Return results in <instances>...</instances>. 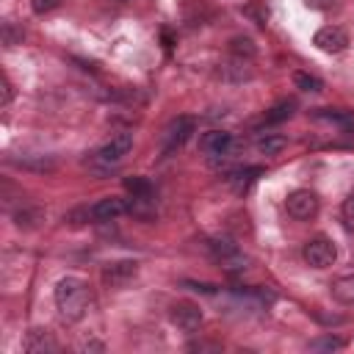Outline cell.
Listing matches in <instances>:
<instances>
[{"label":"cell","mask_w":354,"mask_h":354,"mask_svg":"<svg viewBox=\"0 0 354 354\" xmlns=\"http://www.w3.org/2000/svg\"><path fill=\"white\" fill-rule=\"evenodd\" d=\"M53 299H55L58 313H61L66 321H80V318L86 315L88 304H91V290H88V285H86L80 277H72V274H69V277H61V279H58Z\"/></svg>","instance_id":"1"},{"label":"cell","mask_w":354,"mask_h":354,"mask_svg":"<svg viewBox=\"0 0 354 354\" xmlns=\"http://www.w3.org/2000/svg\"><path fill=\"white\" fill-rule=\"evenodd\" d=\"M130 149H133V136H130V133H119V136H113L108 144H102V147L88 158V169L102 177V174H108Z\"/></svg>","instance_id":"2"},{"label":"cell","mask_w":354,"mask_h":354,"mask_svg":"<svg viewBox=\"0 0 354 354\" xmlns=\"http://www.w3.org/2000/svg\"><path fill=\"white\" fill-rule=\"evenodd\" d=\"M301 254H304V263L313 266V268H329V266L337 260V249H335V243H332L326 235L310 238V241L304 243Z\"/></svg>","instance_id":"3"},{"label":"cell","mask_w":354,"mask_h":354,"mask_svg":"<svg viewBox=\"0 0 354 354\" xmlns=\"http://www.w3.org/2000/svg\"><path fill=\"white\" fill-rule=\"evenodd\" d=\"M285 207H288V213H290L296 221H310V218H315V216H318L321 202H318V196H315L313 191L299 188V191H290V194H288Z\"/></svg>","instance_id":"4"},{"label":"cell","mask_w":354,"mask_h":354,"mask_svg":"<svg viewBox=\"0 0 354 354\" xmlns=\"http://www.w3.org/2000/svg\"><path fill=\"white\" fill-rule=\"evenodd\" d=\"M194 127H196V122H194L191 116H177V119H171V122L166 124V130H163V155L177 152V149L191 138Z\"/></svg>","instance_id":"5"},{"label":"cell","mask_w":354,"mask_h":354,"mask_svg":"<svg viewBox=\"0 0 354 354\" xmlns=\"http://www.w3.org/2000/svg\"><path fill=\"white\" fill-rule=\"evenodd\" d=\"M169 318H171V324H174L177 329H183V332H196V329L202 326V310H199L196 301H188V299L174 301L171 310H169Z\"/></svg>","instance_id":"6"},{"label":"cell","mask_w":354,"mask_h":354,"mask_svg":"<svg viewBox=\"0 0 354 354\" xmlns=\"http://www.w3.org/2000/svg\"><path fill=\"white\" fill-rule=\"evenodd\" d=\"M136 274H138V263H136V260H111V263H105L102 271H100L102 285H108V288H122V285H127Z\"/></svg>","instance_id":"7"},{"label":"cell","mask_w":354,"mask_h":354,"mask_svg":"<svg viewBox=\"0 0 354 354\" xmlns=\"http://www.w3.org/2000/svg\"><path fill=\"white\" fill-rule=\"evenodd\" d=\"M313 44H315L321 53L335 55V53H343V50L348 47V33H346L340 25H324L321 30H315Z\"/></svg>","instance_id":"8"},{"label":"cell","mask_w":354,"mask_h":354,"mask_svg":"<svg viewBox=\"0 0 354 354\" xmlns=\"http://www.w3.org/2000/svg\"><path fill=\"white\" fill-rule=\"evenodd\" d=\"M22 348H25L28 354H55L61 346H58V340L53 337V332H47V329H30V332L25 335Z\"/></svg>","instance_id":"9"},{"label":"cell","mask_w":354,"mask_h":354,"mask_svg":"<svg viewBox=\"0 0 354 354\" xmlns=\"http://www.w3.org/2000/svg\"><path fill=\"white\" fill-rule=\"evenodd\" d=\"M199 149L205 155H227L232 149V133H227V130H207L199 138Z\"/></svg>","instance_id":"10"},{"label":"cell","mask_w":354,"mask_h":354,"mask_svg":"<svg viewBox=\"0 0 354 354\" xmlns=\"http://www.w3.org/2000/svg\"><path fill=\"white\" fill-rule=\"evenodd\" d=\"M88 210H91V218H94V221H113V218H119L122 213H127V202L119 199V196H102V199L94 202Z\"/></svg>","instance_id":"11"},{"label":"cell","mask_w":354,"mask_h":354,"mask_svg":"<svg viewBox=\"0 0 354 354\" xmlns=\"http://www.w3.org/2000/svg\"><path fill=\"white\" fill-rule=\"evenodd\" d=\"M263 174V169L260 166H243V169H232L230 174H227V183H230V188L232 191H238V194H243L257 177Z\"/></svg>","instance_id":"12"},{"label":"cell","mask_w":354,"mask_h":354,"mask_svg":"<svg viewBox=\"0 0 354 354\" xmlns=\"http://www.w3.org/2000/svg\"><path fill=\"white\" fill-rule=\"evenodd\" d=\"M44 221V210L36 205H22L19 210H14V224L19 230H36Z\"/></svg>","instance_id":"13"},{"label":"cell","mask_w":354,"mask_h":354,"mask_svg":"<svg viewBox=\"0 0 354 354\" xmlns=\"http://www.w3.org/2000/svg\"><path fill=\"white\" fill-rule=\"evenodd\" d=\"M207 252L213 254V260H218V263H227L232 254H238L241 249H238V243L232 241V238H227V235H218V238H210L207 241Z\"/></svg>","instance_id":"14"},{"label":"cell","mask_w":354,"mask_h":354,"mask_svg":"<svg viewBox=\"0 0 354 354\" xmlns=\"http://www.w3.org/2000/svg\"><path fill=\"white\" fill-rule=\"evenodd\" d=\"M227 50H230L232 58H241V61H252L257 55V44L249 36H232L230 44H227Z\"/></svg>","instance_id":"15"},{"label":"cell","mask_w":354,"mask_h":354,"mask_svg":"<svg viewBox=\"0 0 354 354\" xmlns=\"http://www.w3.org/2000/svg\"><path fill=\"white\" fill-rule=\"evenodd\" d=\"M257 152L260 155H279L285 147H288V138L285 136H279V133H266V136H260L257 138Z\"/></svg>","instance_id":"16"},{"label":"cell","mask_w":354,"mask_h":354,"mask_svg":"<svg viewBox=\"0 0 354 354\" xmlns=\"http://www.w3.org/2000/svg\"><path fill=\"white\" fill-rule=\"evenodd\" d=\"M332 296H335L340 304H354V274L337 277V279L332 282Z\"/></svg>","instance_id":"17"},{"label":"cell","mask_w":354,"mask_h":354,"mask_svg":"<svg viewBox=\"0 0 354 354\" xmlns=\"http://www.w3.org/2000/svg\"><path fill=\"white\" fill-rule=\"evenodd\" d=\"M221 77H227V80H249V77H252L249 61L232 58L230 64H221Z\"/></svg>","instance_id":"18"},{"label":"cell","mask_w":354,"mask_h":354,"mask_svg":"<svg viewBox=\"0 0 354 354\" xmlns=\"http://www.w3.org/2000/svg\"><path fill=\"white\" fill-rule=\"evenodd\" d=\"M17 166H22V169H28V171H39V174H44V171H55L58 163H55L50 155H33V158H19Z\"/></svg>","instance_id":"19"},{"label":"cell","mask_w":354,"mask_h":354,"mask_svg":"<svg viewBox=\"0 0 354 354\" xmlns=\"http://www.w3.org/2000/svg\"><path fill=\"white\" fill-rule=\"evenodd\" d=\"M127 213L138 218H152L155 216V199L152 196H130L127 199Z\"/></svg>","instance_id":"20"},{"label":"cell","mask_w":354,"mask_h":354,"mask_svg":"<svg viewBox=\"0 0 354 354\" xmlns=\"http://www.w3.org/2000/svg\"><path fill=\"white\" fill-rule=\"evenodd\" d=\"M290 113H293V102H290V100H282V102H277L271 111L263 113L260 124H277V122H285Z\"/></svg>","instance_id":"21"},{"label":"cell","mask_w":354,"mask_h":354,"mask_svg":"<svg viewBox=\"0 0 354 354\" xmlns=\"http://www.w3.org/2000/svg\"><path fill=\"white\" fill-rule=\"evenodd\" d=\"M124 188H127V194H130V196H152V194H155L152 183H149L147 177H138V174L124 177Z\"/></svg>","instance_id":"22"},{"label":"cell","mask_w":354,"mask_h":354,"mask_svg":"<svg viewBox=\"0 0 354 354\" xmlns=\"http://www.w3.org/2000/svg\"><path fill=\"white\" fill-rule=\"evenodd\" d=\"M346 343H343V337H337V335H321V337H315V340H310V348L313 351H340Z\"/></svg>","instance_id":"23"},{"label":"cell","mask_w":354,"mask_h":354,"mask_svg":"<svg viewBox=\"0 0 354 354\" xmlns=\"http://www.w3.org/2000/svg\"><path fill=\"white\" fill-rule=\"evenodd\" d=\"M293 83H296L301 91H321V88H324L321 77H315V75H310V72H293Z\"/></svg>","instance_id":"24"},{"label":"cell","mask_w":354,"mask_h":354,"mask_svg":"<svg viewBox=\"0 0 354 354\" xmlns=\"http://www.w3.org/2000/svg\"><path fill=\"white\" fill-rule=\"evenodd\" d=\"M0 33H3V44H6V47H14V44L22 41V30H19L14 22H3V30H0Z\"/></svg>","instance_id":"25"},{"label":"cell","mask_w":354,"mask_h":354,"mask_svg":"<svg viewBox=\"0 0 354 354\" xmlns=\"http://www.w3.org/2000/svg\"><path fill=\"white\" fill-rule=\"evenodd\" d=\"M61 6V0H30V8L36 11V14H50V11H55Z\"/></svg>","instance_id":"26"},{"label":"cell","mask_w":354,"mask_h":354,"mask_svg":"<svg viewBox=\"0 0 354 354\" xmlns=\"http://www.w3.org/2000/svg\"><path fill=\"white\" fill-rule=\"evenodd\" d=\"M11 100H14V86L8 83V77H0V105L6 108L11 105Z\"/></svg>","instance_id":"27"},{"label":"cell","mask_w":354,"mask_h":354,"mask_svg":"<svg viewBox=\"0 0 354 354\" xmlns=\"http://www.w3.org/2000/svg\"><path fill=\"white\" fill-rule=\"evenodd\" d=\"M343 216L348 221H354V191H348V196L343 199Z\"/></svg>","instance_id":"28"},{"label":"cell","mask_w":354,"mask_h":354,"mask_svg":"<svg viewBox=\"0 0 354 354\" xmlns=\"http://www.w3.org/2000/svg\"><path fill=\"white\" fill-rule=\"evenodd\" d=\"M188 348H191V351H218L221 346H218V343H207V340H199V343H191Z\"/></svg>","instance_id":"29"},{"label":"cell","mask_w":354,"mask_h":354,"mask_svg":"<svg viewBox=\"0 0 354 354\" xmlns=\"http://www.w3.org/2000/svg\"><path fill=\"white\" fill-rule=\"evenodd\" d=\"M304 3H307L310 8H315V11H329L337 0H304Z\"/></svg>","instance_id":"30"},{"label":"cell","mask_w":354,"mask_h":354,"mask_svg":"<svg viewBox=\"0 0 354 354\" xmlns=\"http://www.w3.org/2000/svg\"><path fill=\"white\" fill-rule=\"evenodd\" d=\"M80 348H83V351H102V348H105V343H100V340H86Z\"/></svg>","instance_id":"31"},{"label":"cell","mask_w":354,"mask_h":354,"mask_svg":"<svg viewBox=\"0 0 354 354\" xmlns=\"http://www.w3.org/2000/svg\"><path fill=\"white\" fill-rule=\"evenodd\" d=\"M111 3H130V0H111Z\"/></svg>","instance_id":"32"}]
</instances>
